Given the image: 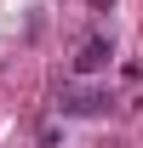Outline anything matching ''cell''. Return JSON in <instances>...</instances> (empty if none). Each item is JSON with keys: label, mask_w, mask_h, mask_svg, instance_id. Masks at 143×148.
<instances>
[{"label": "cell", "mask_w": 143, "mask_h": 148, "mask_svg": "<svg viewBox=\"0 0 143 148\" xmlns=\"http://www.w3.org/2000/svg\"><path fill=\"white\" fill-rule=\"evenodd\" d=\"M109 108H115L109 86H63L57 91V114H74V120H97Z\"/></svg>", "instance_id": "6da1fadb"}, {"label": "cell", "mask_w": 143, "mask_h": 148, "mask_svg": "<svg viewBox=\"0 0 143 148\" xmlns=\"http://www.w3.org/2000/svg\"><path fill=\"white\" fill-rule=\"evenodd\" d=\"M109 6H115V0H92V12H109Z\"/></svg>", "instance_id": "3957f363"}, {"label": "cell", "mask_w": 143, "mask_h": 148, "mask_svg": "<svg viewBox=\"0 0 143 148\" xmlns=\"http://www.w3.org/2000/svg\"><path fill=\"white\" fill-rule=\"evenodd\" d=\"M109 57H115V46H109L103 34H86V40H80V51H74V74H103Z\"/></svg>", "instance_id": "7a4b0ae2"}]
</instances>
